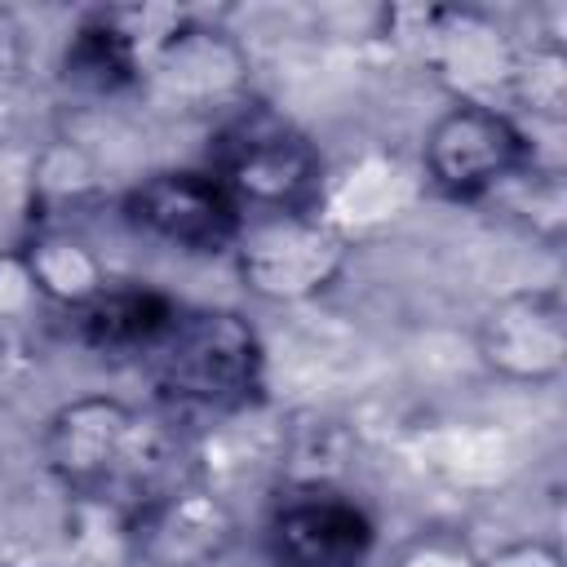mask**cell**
<instances>
[{"instance_id": "1", "label": "cell", "mask_w": 567, "mask_h": 567, "mask_svg": "<svg viewBox=\"0 0 567 567\" xmlns=\"http://www.w3.org/2000/svg\"><path fill=\"white\" fill-rule=\"evenodd\" d=\"M40 461L62 492L120 514L190 478L177 474V439L168 421L115 394H80L58 403L40 434Z\"/></svg>"}, {"instance_id": "2", "label": "cell", "mask_w": 567, "mask_h": 567, "mask_svg": "<svg viewBox=\"0 0 567 567\" xmlns=\"http://www.w3.org/2000/svg\"><path fill=\"white\" fill-rule=\"evenodd\" d=\"M155 385L199 412L235 416L244 408H257L261 381H266V354L257 328L226 306H195L177 310L168 332L146 354Z\"/></svg>"}, {"instance_id": "3", "label": "cell", "mask_w": 567, "mask_h": 567, "mask_svg": "<svg viewBox=\"0 0 567 567\" xmlns=\"http://www.w3.org/2000/svg\"><path fill=\"white\" fill-rule=\"evenodd\" d=\"M226 190L248 208L261 213H315L323 190V155L319 146L284 115L239 102L213 142L208 164Z\"/></svg>"}, {"instance_id": "4", "label": "cell", "mask_w": 567, "mask_h": 567, "mask_svg": "<svg viewBox=\"0 0 567 567\" xmlns=\"http://www.w3.org/2000/svg\"><path fill=\"white\" fill-rule=\"evenodd\" d=\"M390 35L452 93V102L509 111L518 40L474 4H399L385 13Z\"/></svg>"}, {"instance_id": "5", "label": "cell", "mask_w": 567, "mask_h": 567, "mask_svg": "<svg viewBox=\"0 0 567 567\" xmlns=\"http://www.w3.org/2000/svg\"><path fill=\"white\" fill-rule=\"evenodd\" d=\"M230 257L239 284L257 301L297 306L346 275L350 239L319 213H261L244 221Z\"/></svg>"}, {"instance_id": "6", "label": "cell", "mask_w": 567, "mask_h": 567, "mask_svg": "<svg viewBox=\"0 0 567 567\" xmlns=\"http://www.w3.org/2000/svg\"><path fill=\"white\" fill-rule=\"evenodd\" d=\"M421 164L439 195L474 204L505 190L523 168H532V142L514 111L452 102L425 128Z\"/></svg>"}, {"instance_id": "7", "label": "cell", "mask_w": 567, "mask_h": 567, "mask_svg": "<svg viewBox=\"0 0 567 567\" xmlns=\"http://www.w3.org/2000/svg\"><path fill=\"white\" fill-rule=\"evenodd\" d=\"M120 213L133 230L190 257L230 252L248 221L213 168H155L124 190Z\"/></svg>"}, {"instance_id": "8", "label": "cell", "mask_w": 567, "mask_h": 567, "mask_svg": "<svg viewBox=\"0 0 567 567\" xmlns=\"http://www.w3.org/2000/svg\"><path fill=\"white\" fill-rule=\"evenodd\" d=\"M270 567H363L377 549L372 514L332 483H288L261 523Z\"/></svg>"}, {"instance_id": "9", "label": "cell", "mask_w": 567, "mask_h": 567, "mask_svg": "<svg viewBox=\"0 0 567 567\" xmlns=\"http://www.w3.org/2000/svg\"><path fill=\"white\" fill-rule=\"evenodd\" d=\"M252 80V58L235 31L182 13L142 66V89L168 111L199 115L239 106Z\"/></svg>"}, {"instance_id": "10", "label": "cell", "mask_w": 567, "mask_h": 567, "mask_svg": "<svg viewBox=\"0 0 567 567\" xmlns=\"http://www.w3.org/2000/svg\"><path fill=\"white\" fill-rule=\"evenodd\" d=\"M235 509L204 478H182L124 514V545L146 567H213L235 545Z\"/></svg>"}, {"instance_id": "11", "label": "cell", "mask_w": 567, "mask_h": 567, "mask_svg": "<svg viewBox=\"0 0 567 567\" xmlns=\"http://www.w3.org/2000/svg\"><path fill=\"white\" fill-rule=\"evenodd\" d=\"M478 363L509 385H554L567 372V306L558 288L496 297L474 328Z\"/></svg>"}, {"instance_id": "12", "label": "cell", "mask_w": 567, "mask_h": 567, "mask_svg": "<svg viewBox=\"0 0 567 567\" xmlns=\"http://www.w3.org/2000/svg\"><path fill=\"white\" fill-rule=\"evenodd\" d=\"M177 301L164 297L159 288L142 284H111L102 297H93L84 310H75L80 341L102 350V354H151L155 341L168 332L177 319Z\"/></svg>"}, {"instance_id": "13", "label": "cell", "mask_w": 567, "mask_h": 567, "mask_svg": "<svg viewBox=\"0 0 567 567\" xmlns=\"http://www.w3.org/2000/svg\"><path fill=\"white\" fill-rule=\"evenodd\" d=\"M18 248H22V261L31 270V284L40 292V301H49L58 310L75 315V310H84L93 297H102L111 288L106 261L71 226H40Z\"/></svg>"}, {"instance_id": "14", "label": "cell", "mask_w": 567, "mask_h": 567, "mask_svg": "<svg viewBox=\"0 0 567 567\" xmlns=\"http://www.w3.org/2000/svg\"><path fill=\"white\" fill-rule=\"evenodd\" d=\"M509 106L527 111L532 120L563 124V115H567V44H563V35H532V44H518Z\"/></svg>"}, {"instance_id": "15", "label": "cell", "mask_w": 567, "mask_h": 567, "mask_svg": "<svg viewBox=\"0 0 567 567\" xmlns=\"http://www.w3.org/2000/svg\"><path fill=\"white\" fill-rule=\"evenodd\" d=\"M97 186V164L84 146L58 137L49 142L31 164V190L44 204H80Z\"/></svg>"}, {"instance_id": "16", "label": "cell", "mask_w": 567, "mask_h": 567, "mask_svg": "<svg viewBox=\"0 0 567 567\" xmlns=\"http://www.w3.org/2000/svg\"><path fill=\"white\" fill-rule=\"evenodd\" d=\"M385 567H478V549L456 527H421L390 554Z\"/></svg>"}, {"instance_id": "17", "label": "cell", "mask_w": 567, "mask_h": 567, "mask_svg": "<svg viewBox=\"0 0 567 567\" xmlns=\"http://www.w3.org/2000/svg\"><path fill=\"white\" fill-rule=\"evenodd\" d=\"M40 306L22 248H0V328H18Z\"/></svg>"}, {"instance_id": "18", "label": "cell", "mask_w": 567, "mask_h": 567, "mask_svg": "<svg viewBox=\"0 0 567 567\" xmlns=\"http://www.w3.org/2000/svg\"><path fill=\"white\" fill-rule=\"evenodd\" d=\"M27 80V27L13 9L0 4V111L18 97Z\"/></svg>"}, {"instance_id": "19", "label": "cell", "mask_w": 567, "mask_h": 567, "mask_svg": "<svg viewBox=\"0 0 567 567\" xmlns=\"http://www.w3.org/2000/svg\"><path fill=\"white\" fill-rule=\"evenodd\" d=\"M478 567H567L563 549L545 536H518V540H501L496 549L478 554Z\"/></svg>"}, {"instance_id": "20", "label": "cell", "mask_w": 567, "mask_h": 567, "mask_svg": "<svg viewBox=\"0 0 567 567\" xmlns=\"http://www.w3.org/2000/svg\"><path fill=\"white\" fill-rule=\"evenodd\" d=\"M0 567H22V563H0Z\"/></svg>"}]
</instances>
